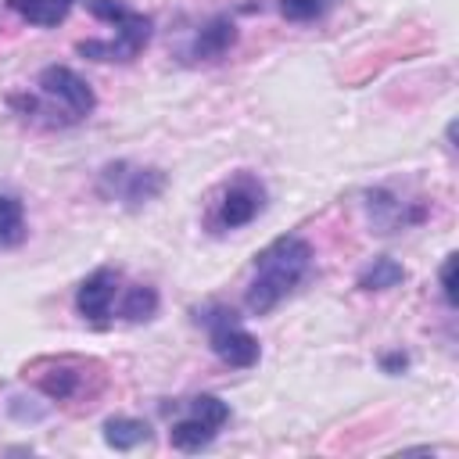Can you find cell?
Instances as JSON below:
<instances>
[{
    "mask_svg": "<svg viewBox=\"0 0 459 459\" xmlns=\"http://www.w3.org/2000/svg\"><path fill=\"white\" fill-rule=\"evenodd\" d=\"M312 273V244L287 233L276 237L273 244H265L255 255V276L244 290V305L255 316L273 312L287 294H294V287Z\"/></svg>",
    "mask_w": 459,
    "mask_h": 459,
    "instance_id": "6da1fadb",
    "label": "cell"
},
{
    "mask_svg": "<svg viewBox=\"0 0 459 459\" xmlns=\"http://www.w3.org/2000/svg\"><path fill=\"white\" fill-rule=\"evenodd\" d=\"M39 86V97H11L14 108H22L29 118H39V115H50L47 126H72V122H82L86 115H93L97 108V97L90 90V82L72 72L68 65H47L36 79Z\"/></svg>",
    "mask_w": 459,
    "mask_h": 459,
    "instance_id": "7a4b0ae2",
    "label": "cell"
},
{
    "mask_svg": "<svg viewBox=\"0 0 459 459\" xmlns=\"http://www.w3.org/2000/svg\"><path fill=\"white\" fill-rule=\"evenodd\" d=\"M86 11L93 18H104L115 25V36L111 39H79L75 43V54L90 57V61H133L147 39H151V18L118 4V0H86Z\"/></svg>",
    "mask_w": 459,
    "mask_h": 459,
    "instance_id": "3957f363",
    "label": "cell"
},
{
    "mask_svg": "<svg viewBox=\"0 0 459 459\" xmlns=\"http://www.w3.org/2000/svg\"><path fill=\"white\" fill-rule=\"evenodd\" d=\"M165 190V172L151 165H133V161H111L97 176V194L104 201H118L122 208H143Z\"/></svg>",
    "mask_w": 459,
    "mask_h": 459,
    "instance_id": "277c9868",
    "label": "cell"
},
{
    "mask_svg": "<svg viewBox=\"0 0 459 459\" xmlns=\"http://www.w3.org/2000/svg\"><path fill=\"white\" fill-rule=\"evenodd\" d=\"M204 326H208V344H212V351H215L226 366H233V369H251V366L262 359L258 337L240 326V319H237L233 308L215 305V308L204 316Z\"/></svg>",
    "mask_w": 459,
    "mask_h": 459,
    "instance_id": "5b68a950",
    "label": "cell"
},
{
    "mask_svg": "<svg viewBox=\"0 0 459 459\" xmlns=\"http://www.w3.org/2000/svg\"><path fill=\"white\" fill-rule=\"evenodd\" d=\"M265 208V186L258 176L251 172H237L222 190H219V201L212 204V230H240L247 226L258 212Z\"/></svg>",
    "mask_w": 459,
    "mask_h": 459,
    "instance_id": "8992f818",
    "label": "cell"
},
{
    "mask_svg": "<svg viewBox=\"0 0 459 459\" xmlns=\"http://www.w3.org/2000/svg\"><path fill=\"white\" fill-rule=\"evenodd\" d=\"M118 269H93L79 290H75V312L93 323V326H108L111 323V308H115V294H118Z\"/></svg>",
    "mask_w": 459,
    "mask_h": 459,
    "instance_id": "52a82bcc",
    "label": "cell"
},
{
    "mask_svg": "<svg viewBox=\"0 0 459 459\" xmlns=\"http://www.w3.org/2000/svg\"><path fill=\"white\" fill-rule=\"evenodd\" d=\"M366 212H369V226L377 233H394V230H405V226H416L423 222V208H409L405 201H398L394 194L387 190H369L366 194Z\"/></svg>",
    "mask_w": 459,
    "mask_h": 459,
    "instance_id": "ba28073f",
    "label": "cell"
},
{
    "mask_svg": "<svg viewBox=\"0 0 459 459\" xmlns=\"http://www.w3.org/2000/svg\"><path fill=\"white\" fill-rule=\"evenodd\" d=\"M237 43V25H233V18H226V14H219V18H212L194 39H190V57L194 61H219L230 47Z\"/></svg>",
    "mask_w": 459,
    "mask_h": 459,
    "instance_id": "9c48e42d",
    "label": "cell"
},
{
    "mask_svg": "<svg viewBox=\"0 0 459 459\" xmlns=\"http://www.w3.org/2000/svg\"><path fill=\"white\" fill-rule=\"evenodd\" d=\"M75 4L79 0H7V7L18 18H25L29 25H39V29H54L57 22H65Z\"/></svg>",
    "mask_w": 459,
    "mask_h": 459,
    "instance_id": "30bf717a",
    "label": "cell"
},
{
    "mask_svg": "<svg viewBox=\"0 0 459 459\" xmlns=\"http://www.w3.org/2000/svg\"><path fill=\"white\" fill-rule=\"evenodd\" d=\"M151 441V427L136 416H111L104 420V445L115 452H133L136 445Z\"/></svg>",
    "mask_w": 459,
    "mask_h": 459,
    "instance_id": "8fae6325",
    "label": "cell"
},
{
    "mask_svg": "<svg viewBox=\"0 0 459 459\" xmlns=\"http://www.w3.org/2000/svg\"><path fill=\"white\" fill-rule=\"evenodd\" d=\"M215 434H219V427H212V423H204V420H197V416L186 412L183 420L172 423L169 441H172V448H179V452H201V448H208V445L215 441Z\"/></svg>",
    "mask_w": 459,
    "mask_h": 459,
    "instance_id": "7c38bea8",
    "label": "cell"
},
{
    "mask_svg": "<svg viewBox=\"0 0 459 459\" xmlns=\"http://www.w3.org/2000/svg\"><path fill=\"white\" fill-rule=\"evenodd\" d=\"M398 283H405V265L394 262L391 255L373 258V262L359 273V290H391V287H398Z\"/></svg>",
    "mask_w": 459,
    "mask_h": 459,
    "instance_id": "4fadbf2b",
    "label": "cell"
},
{
    "mask_svg": "<svg viewBox=\"0 0 459 459\" xmlns=\"http://www.w3.org/2000/svg\"><path fill=\"white\" fill-rule=\"evenodd\" d=\"M118 316L126 323H147V319H154L158 316V290L147 287V283L126 287V294L118 301Z\"/></svg>",
    "mask_w": 459,
    "mask_h": 459,
    "instance_id": "5bb4252c",
    "label": "cell"
},
{
    "mask_svg": "<svg viewBox=\"0 0 459 459\" xmlns=\"http://www.w3.org/2000/svg\"><path fill=\"white\" fill-rule=\"evenodd\" d=\"M39 391L47 394V398H54V402H65V398H72L79 387H82V373L79 369H72V366H65V362H57L50 373H39Z\"/></svg>",
    "mask_w": 459,
    "mask_h": 459,
    "instance_id": "9a60e30c",
    "label": "cell"
},
{
    "mask_svg": "<svg viewBox=\"0 0 459 459\" xmlns=\"http://www.w3.org/2000/svg\"><path fill=\"white\" fill-rule=\"evenodd\" d=\"M22 237H25V212H22V201L11 197V194H0V247L22 244Z\"/></svg>",
    "mask_w": 459,
    "mask_h": 459,
    "instance_id": "2e32d148",
    "label": "cell"
},
{
    "mask_svg": "<svg viewBox=\"0 0 459 459\" xmlns=\"http://www.w3.org/2000/svg\"><path fill=\"white\" fill-rule=\"evenodd\" d=\"M190 416H197V420H204L212 427H222L230 420V405L222 398H215V394H197V398H190Z\"/></svg>",
    "mask_w": 459,
    "mask_h": 459,
    "instance_id": "e0dca14e",
    "label": "cell"
},
{
    "mask_svg": "<svg viewBox=\"0 0 459 459\" xmlns=\"http://www.w3.org/2000/svg\"><path fill=\"white\" fill-rule=\"evenodd\" d=\"M330 0H280V14L287 22H316L323 18Z\"/></svg>",
    "mask_w": 459,
    "mask_h": 459,
    "instance_id": "ac0fdd59",
    "label": "cell"
},
{
    "mask_svg": "<svg viewBox=\"0 0 459 459\" xmlns=\"http://www.w3.org/2000/svg\"><path fill=\"white\" fill-rule=\"evenodd\" d=\"M441 294H445V305L455 308V255H445L441 262Z\"/></svg>",
    "mask_w": 459,
    "mask_h": 459,
    "instance_id": "d6986e66",
    "label": "cell"
},
{
    "mask_svg": "<svg viewBox=\"0 0 459 459\" xmlns=\"http://www.w3.org/2000/svg\"><path fill=\"white\" fill-rule=\"evenodd\" d=\"M380 362H384V369H387V373H398V369H405V366H409V359H405L402 351H391V355H384Z\"/></svg>",
    "mask_w": 459,
    "mask_h": 459,
    "instance_id": "ffe728a7",
    "label": "cell"
}]
</instances>
